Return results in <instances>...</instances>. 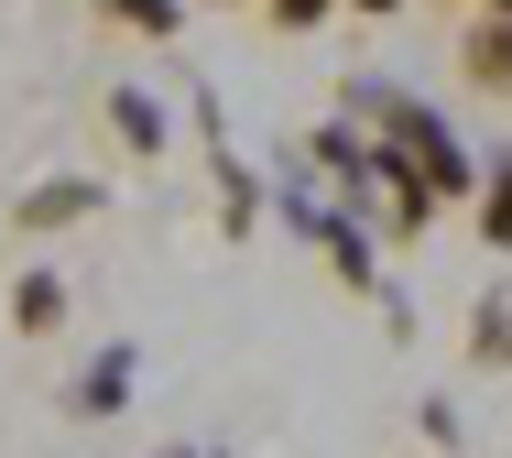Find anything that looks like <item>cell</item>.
<instances>
[{
    "label": "cell",
    "instance_id": "6da1fadb",
    "mask_svg": "<svg viewBox=\"0 0 512 458\" xmlns=\"http://www.w3.org/2000/svg\"><path fill=\"white\" fill-rule=\"evenodd\" d=\"M458 66H469V88H491V99H512V11H480V22H469Z\"/></svg>",
    "mask_w": 512,
    "mask_h": 458
},
{
    "label": "cell",
    "instance_id": "7a4b0ae2",
    "mask_svg": "<svg viewBox=\"0 0 512 458\" xmlns=\"http://www.w3.org/2000/svg\"><path fill=\"white\" fill-rule=\"evenodd\" d=\"M11 328H22V339H55V328H66V284H55L44 262L22 273V295H11Z\"/></svg>",
    "mask_w": 512,
    "mask_h": 458
},
{
    "label": "cell",
    "instance_id": "3957f363",
    "mask_svg": "<svg viewBox=\"0 0 512 458\" xmlns=\"http://www.w3.org/2000/svg\"><path fill=\"white\" fill-rule=\"evenodd\" d=\"M99 208V186H33L22 197V229H55V219H88Z\"/></svg>",
    "mask_w": 512,
    "mask_h": 458
},
{
    "label": "cell",
    "instance_id": "277c9868",
    "mask_svg": "<svg viewBox=\"0 0 512 458\" xmlns=\"http://www.w3.org/2000/svg\"><path fill=\"white\" fill-rule=\"evenodd\" d=\"M109 120H120V142H142V153L164 142V110H153L142 88H120V99H109Z\"/></svg>",
    "mask_w": 512,
    "mask_h": 458
},
{
    "label": "cell",
    "instance_id": "5b68a950",
    "mask_svg": "<svg viewBox=\"0 0 512 458\" xmlns=\"http://www.w3.org/2000/svg\"><path fill=\"white\" fill-rule=\"evenodd\" d=\"M109 22H131V33H175L186 0H109Z\"/></svg>",
    "mask_w": 512,
    "mask_h": 458
},
{
    "label": "cell",
    "instance_id": "8992f818",
    "mask_svg": "<svg viewBox=\"0 0 512 458\" xmlns=\"http://www.w3.org/2000/svg\"><path fill=\"white\" fill-rule=\"evenodd\" d=\"M251 11H262V22H273V33H316V22H327V11H338V0H251Z\"/></svg>",
    "mask_w": 512,
    "mask_h": 458
},
{
    "label": "cell",
    "instance_id": "52a82bcc",
    "mask_svg": "<svg viewBox=\"0 0 512 458\" xmlns=\"http://www.w3.org/2000/svg\"><path fill=\"white\" fill-rule=\"evenodd\" d=\"M120 382H131V360H99V371L77 382V404H88V415H109V404H120Z\"/></svg>",
    "mask_w": 512,
    "mask_h": 458
},
{
    "label": "cell",
    "instance_id": "ba28073f",
    "mask_svg": "<svg viewBox=\"0 0 512 458\" xmlns=\"http://www.w3.org/2000/svg\"><path fill=\"white\" fill-rule=\"evenodd\" d=\"M480 229H491V240H512V175L491 186V197H480Z\"/></svg>",
    "mask_w": 512,
    "mask_h": 458
},
{
    "label": "cell",
    "instance_id": "9c48e42d",
    "mask_svg": "<svg viewBox=\"0 0 512 458\" xmlns=\"http://www.w3.org/2000/svg\"><path fill=\"white\" fill-rule=\"evenodd\" d=\"M338 11H360V22H393V11H404V0H338Z\"/></svg>",
    "mask_w": 512,
    "mask_h": 458
},
{
    "label": "cell",
    "instance_id": "30bf717a",
    "mask_svg": "<svg viewBox=\"0 0 512 458\" xmlns=\"http://www.w3.org/2000/svg\"><path fill=\"white\" fill-rule=\"evenodd\" d=\"M207 11H240V0H207Z\"/></svg>",
    "mask_w": 512,
    "mask_h": 458
}]
</instances>
